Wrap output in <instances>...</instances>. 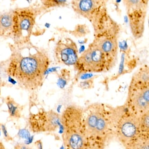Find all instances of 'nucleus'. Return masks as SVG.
<instances>
[{"instance_id":"6ab92c4d","label":"nucleus","mask_w":149,"mask_h":149,"mask_svg":"<svg viewBox=\"0 0 149 149\" xmlns=\"http://www.w3.org/2000/svg\"><path fill=\"white\" fill-rule=\"evenodd\" d=\"M90 30L86 24H78L74 29L71 32L72 35L76 37H83L89 34Z\"/></svg>"},{"instance_id":"f3484780","label":"nucleus","mask_w":149,"mask_h":149,"mask_svg":"<svg viewBox=\"0 0 149 149\" xmlns=\"http://www.w3.org/2000/svg\"><path fill=\"white\" fill-rule=\"evenodd\" d=\"M139 123L141 134L149 136V111L139 116Z\"/></svg>"},{"instance_id":"39448f33","label":"nucleus","mask_w":149,"mask_h":149,"mask_svg":"<svg viewBox=\"0 0 149 149\" xmlns=\"http://www.w3.org/2000/svg\"><path fill=\"white\" fill-rule=\"evenodd\" d=\"M40 9L34 7L19 8L13 11L12 32L17 45L29 42L30 36Z\"/></svg>"},{"instance_id":"f03ea898","label":"nucleus","mask_w":149,"mask_h":149,"mask_svg":"<svg viewBox=\"0 0 149 149\" xmlns=\"http://www.w3.org/2000/svg\"><path fill=\"white\" fill-rule=\"evenodd\" d=\"M118 110L94 103L84 110V126L88 149H103L114 134Z\"/></svg>"},{"instance_id":"412c9836","label":"nucleus","mask_w":149,"mask_h":149,"mask_svg":"<svg viewBox=\"0 0 149 149\" xmlns=\"http://www.w3.org/2000/svg\"><path fill=\"white\" fill-rule=\"evenodd\" d=\"M5 146L3 144H2L1 142L0 141V149H4Z\"/></svg>"},{"instance_id":"ddd939ff","label":"nucleus","mask_w":149,"mask_h":149,"mask_svg":"<svg viewBox=\"0 0 149 149\" xmlns=\"http://www.w3.org/2000/svg\"><path fill=\"white\" fill-rule=\"evenodd\" d=\"M13 25V12L0 14V35L12 32Z\"/></svg>"},{"instance_id":"4468645a","label":"nucleus","mask_w":149,"mask_h":149,"mask_svg":"<svg viewBox=\"0 0 149 149\" xmlns=\"http://www.w3.org/2000/svg\"><path fill=\"white\" fill-rule=\"evenodd\" d=\"M6 103L8 106V111L10 117L14 119L19 118L22 110L21 106L10 96H8L6 98Z\"/></svg>"},{"instance_id":"7ed1b4c3","label":"nucleus","mask_w":149,"mask_h":149,"mask_svg":"<svg viewBox=\"0 0 149 149\" xmlns=\"http://www.w3.org/2000/svg\"><path fill=\"white\" fill-rule=\"evenodd\" d=\"M91 22L94 29L92 43L102 50L113 67L118 60L119 26L108 13L106 6Z\"/></svg>"},{"instance_id":"20e7f679","label":"nucleus","mask_w":149,"mask_h":149,"mask_svg":"<svg viewBox=\"0 0 149 149\" xmlns=\"http://www.w3.org/2000/svg\"><path fill=\"white\" fill-rule=\"evenodd\" d=\"M84 110L76 105L68 106L61 115V124L65 147L69 149H88L84 126Z\"/></svg>"},{"instance_id":"9b49d317","label":"nucleus","mask_w":149,"mask_h":149,"mask_svg":"<svg viewBox=\"0 0 149 149\" xmlns=\"http://www.w3.org/2000/svg\"><path fill=\"white\" fill-rule=\"evenodd\" d=\"M54 56L58 63L74 66L79 58L77 45L70 38L61 39L56 45Z\"/></svg>"},{"instance_id":"6e6552de","label":"nucleus","mask_w":149,"mask_h":149,"mask_svg":"<svg viewBox=\"0 0 149 149\" xmlns=\"http://www.w3.org/2000/svg\"><path fill=\"white\" fill-rule=\"evenodd\" d=\"M125 107L136 115L149 111V83L144 84L131 80Z\"/></svg>"},{"instance_id":"5701e85b","label":"nucleus","mask_w":149,"mask_h":149,"mask_svg":"<svg viewBox=\"0 0 149 149\" xmlns=\"http://www.w3.org/2000/svg\"><path fill=\"white\" fill-rule=\"evenodd\" d=\"M103 1H104V2H105V3L106 4V3L107 2V1H109V0H103Z\"/></svg>"},{"instance_id":"aec40b11","label":"nucleus","mask_w":149,"mask_h":149,"mask_svg":"<svg viewBox=\"0 0 149 149\" xmlns=\"http://www.w3.org/2000/svg\"><path fill=\"white\" fill-rule=\"evenodd\" d=\"M93 84V80L90 79V80H87L85 82L81 83V86L84 89H90L92 87Z\"/></svg>"},{"instance_id":"4be33fe9","label":"nucleus","mask_w":149,"mask_h":149,"mask_svg":"<svg viewBox=\"0 0 149 149\" xmlns=\"http://www.w3.org/2000/svg\"><path fill=\"white\" fill-rule=\"evenodd\" d=\"M143 1H144V2H145V3L146 4H148V2H149V0H143Z\"/></svg>"},{"instance_id":"f257e3e1","label":"nucleus","mask_w":149,"mask_h":149,"mask_svg":"<svg viewBox=\"0 0 149 149\" xmlns=\"http://www.w3.org/2000/svg\"><path fill=\"white\" fill-rule=\"evenodd\" d=\"M12 54L7 72L20 86L27 91L37 90L42 86L50 65L47 53L30 42L11 47Z\"/></svg>"},{"instance_id":"2eb2a0df","label":"nucleus","mask_w":149,"mask_h":149,"mask_svg":"<svg viewBox=\"0 0 149 149\" xmlns=\"http://www.w3.org/2000/svg\"><path fill=\"white\" fill-rule=\"evenodd\" d=\"M131 80L141 83H149V71L148 66L146 65L141 68L133 75Z\"/></svg>"},{"instance_id":"f8f14e48","label":"nucleus","mask_w":149,"mask_h":149,"mask_svg":"<svg viewBox=\"0 0 149 149\" xmlns=\"http://www.w3.org/2000/svg\"><path fill=\"white\" fill-rule=\"evenodd\" d=\"M71 6L75 13L91 22L106 3L103 0H72Z\"/></svg>"},{"instance_id":"dca6fc26","label":"nucleus","mask_w":149,"mask_h":149,"mask_svg":"<svg viewBox=\"0 0 149 149\" xmlns=\"http://www.w3.org/2000/svg\"><path fill=\"white\" fill-rule=\"evenodd\" d=\"M127 149H149V136L140 135L127 147Z\"/></svg>"},{"instance_id":"1a4fd4ad","label":"nucleus","mask_w":149,"mask_h":149,"mask_svg":"<svg viewBox=\"0 0 149 149\" xmlns=\"http://www.w3.org/2000/svg\"><path fill=\"white\" fill-rule=\"evenodd\" d=\"M28 123L33 133L54 132L61 124V115L53 110L40 109L29 115Z\"/></svg>"},{"instance_id":"423d86ee","label":"nucleus","mask_w":149,"mask_h":149,"mask_svg":"<svg viewBox=\"0 0 149 149\" xmlns=\"http://www.w3.org/2000/svg\"><path fill=\"white\" fill-rule=\"evenodd\" d=\"M114 134L127 149L142 135L139 129V116L129 111L125 107L122 111L118 110Z\"/></svg>"},{"instance_id":"0eeeda50","label":"nucleus","mask_w":149,"mask_h":149,"mask_svg":"<svg viewBox=\"0 0 149 149\" xmlns=\"http://www.w3.org/2000/svg\"><path fill=\"white\" fill-rule=\"evenodd\" d=\"M74 66L79 74L105 72L113 68L105 54L93 43L79 57Z\"/></svg>"},{"instance_id":"a211bd4d","label":"nucleus","mask_w":149,"mask_h":149,"mask_svg":"<svg viewBox=\"0 0 149 149\" xmlns=\"http://www.w3.org/2000/svg\"><path fill=\"white\" fill-rule=\"evenodd\" d=\"M41 3L46 8L65 7L67 0H40Z\"/></svg>"},{"instance_id":"9d476101","label":"nucleus","mask_w":149,"mask_h":149,"mask_svg":"<svg viewBox=\"0 0 149 149\" xmlns=\"http://www.w3.org/2000/svg\"><path fill=\"white\" fill-rule=\"evenodd\" d=\"M129 17L130 26L135 38L142 36L148 5L143 0H123Z\"/></svg>"}]
</instances>
